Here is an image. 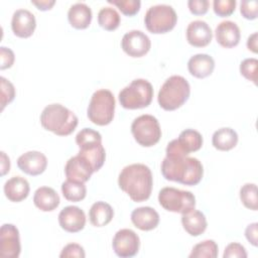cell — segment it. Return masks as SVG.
Masks as SVG:
<instances>
[{
    "label": "cell",
    "mask_w": 258,
    "mask_h": 258,
    "mask_svg": "<svg viewBox=\"0 0 258 258\" xmlns=\"http://www.w3.org/2000/svg\"><path fill=\"white\" fill-rule=\"evenodd\" d=\"M181 215V224L187 234L197 237L206 231L208 223L206 216L201 211L194 209Z\"/></svg>",
    "instance_id": "obj_24"
},
{
    "label": "cell",
    "mask_w": 258,
    "mask_h": 258,
    "mask_svg": "<svg viewBox=\"0 0 258 258\" xmlns=\"http://www.w3.org/2000/svg\"><path fill=\"white\" fill-rule=\"evenodd\" d=\"M5 197L14 203H19L25 200L30 191L28 181L21 176H13L4 183Z\"/></svg>",
    "instance_id": "obj_23"
},
{
    "label": "cell",
    "mask_w": 258,
    "mask_h": 258,
    "mask_svg": "<svg viewBox=\"0 0 258 258\" xmlns=\"http://www.w3.org/2000/svg\"><path fill=\"white\" fill-rule=\"evenodd\" d=\"M240 199L243 205L252 211H257L258 209V199H257V185L255 183H245L240 188Z\"/></svg>",
    "instance_id": "obj_32"
},
{
    "label": "cell",
    "mask_w": 258,
    "mask_h": 258,
    "mask_svg": "<svg viewBox=\"0 0 258 258\" xmlns=\"http://www.w3.org/2000/svg\"><path fill=\"white\" fill-rule=\"evenodd\" d=\"M190 86L181 76H171L161 86L157 101L165 111H173L181 107L189 98Z\"/></svg>",
    "instance_id": "obj_4"
},
{
    "label": "cell",
    "mask_w": 258,
    "mask_h": 258,
    "mask_svg": "<svg viewBox=\"0 0 258 258\" xmlns=\"http://www.w3.org/2000/svg\"><path fill=\"white\" fill-rule=\"evenodd\" d=\"M85 256H86V253L84 248L77 243H70L66 245L59 254L60 258H69V257L84 258Z\"/></svg>",
    "instance_id": "obj_38"
},
{
    "label": "cell",
    "mask_w": 258,
    "mask_h": 258,
    "mask_svg": "<svg viewBox=\"0 0 258 258\" xmlns=\"http://www.w3.org/2000/svg\"><path fill=\"white\" fill-rule=\"evenodd\" d=\"M202 134L194 129L180 132L177 139L171 140L166 146V156H187L190 152L198 151L203 146Z\"/></svg>",
    "instance_id": "obj_11"
},
{
    "label": "cell",
    "mask_w": 258,
    "mask_h": 258,
    "mask_svg": "<svg viewBox=\"0 0 258 258\" xmlns=\"http://www.w3.org/2000/svg\"><path fill=\"white\" fill-rule=\"evenodd\" d=\"M108 3L115 5L124 15H135L141 6L139 0H108Z\"/></svg>",
    "instance_id": "obj_34"
},
{
    "label": "cell",
    "mask_w": 258,
    "mask_h": 258,
    "mask_svg": "<svg viewBox=\"0 0 258 258\" xmlns=\"http://www.w3.org/2000/svg\"><path fill=\"white\" fill-rule=\"evenodd\" d=\"M119 102L125 109H141L148 107L153 98V87L144 79L133 80L119 93Z\"/></svg>",
    "instance_id": "obj_7"
},
{
    "label": "cell",
    "mask_w": 258,
    "mask_h": 258,
    "mask_svg": "<svg viewBox=\"0 0 258 258\" xmlns=\"http://www.w3.org/2000/svg\"><path fill=\"white\" fill-rule=\"evenodd\" d=\"M21 251L19 231L12 224H4L0 229V256L18 258Z\"/></svg>",
    "instance_id": "obj_14"
},
{
    "label": "cell",
    "mask_w": 258,
    "mask_h": 258,
    "mask_svg": "<svg viewBox=\"0 0 258 258\" xmlns=\"http://www.w3.org/2000/svg\"><path fill=\"white\" fill-rule=\"evenodd\" d=\"M213 38L210 25L204 20L191 21L186 27V40L195 47L207 46Z\"/></svg>",
    "instance_id": "obj_19"
},
{
    "label": "cell",
    "mask_w": 258,
    "mask_h": 258,
    "mask_svg": "<svg viewBox=\"0 0 258 258\" xmlns=\"http://www.w3.org/2000/svg\"><path fill=\"white\" fill-rule=\"evenodd\" d=\"M161 173L167 180L197 185L203 178L204 167L196 157L165 156L161 162Z\"/></svg>",
    "instance_id": "obj_2"
},
{
    "label": "cell",
    "mask_w": 258,
    "mask_h": 258,
    "mask_svg": "<svg viewBox=\"0 0 258 258\" xmlns=\"http://www.w3.org/2000/svg\"><path fill=\"white\" fill-rule=\"evenodd\" d=\"M213 146L221 151L233 149L238 143L237 132L230 127H223L214 132L212 137Z\"/></svg>",
    "instance_id": "obj_28"
},
{
    "label": "cell",
    "mask_w": 258,
    "mask_h": 258,
    "mask_svg": "<svg viewBox=\"0 0 258 258\" xmlns=\"http://www.w3.org/2000/svg\"><path fill=\"white\" fill-rule=\"evenodd\" d=\"M1 81V110H3L6 105L11 103L15 98V88L11 82H9L4 77L0 78Z\"/></svg>",
    "instance_id": "obj_36"
},
{
    "label": "cell",
    "mask_w": 258,
    "mask_h": 258,
    "mask_svg": "<svg viewBox=\"0 0 258 258\" xmlns=\"http://www.w3.org/2000/svg\"><path fill=\"white\" fill-rule=\"evenodd\" d=\"M257 67L258 60L254 57L245 58L240 63V73L248 81L257 85Z\"/></svg>",
    "instance_id": "obj_33"
},
{
    "label": "cell",
    "mask_w": 258,
    "mask_h": 258,
    "mask_svg": "<svg viewBox=\"0 0 258 258\" xmlns=\"http://www.w3.org/2000/svg\"><path fill=\"white\" fill-rule=\"evenodd\" d=\"M61 192L66 200L71 202H80L86 198L87 187L85 182L67 179L61 183Z\"/></svg>",
    "instance_id": "obj_29"
},
{
    "label": "cell",
    "mask_w": 258,
    "mask_h": 258,
    "mask_svg": "<svg viewBox=\"0 0 258 258\" xmlns=\"http://www.w3.org/2000/svg\"><path fill=\"white\" fill-rule=\"evenodd\" d=\"M224 258H246L247 252L243 245L240 243H230L224 251Z\"/></svg>",
    "instance_id": "obj_39"
},
{
    "label": "cell",
    "mask_w": 258,
    "mask_h": 258,
    "mask_svg": "<svg viewBox=\"0 0 258 258\" xmlns=\"http://www.w3.org/2000/svg\"><path fill=\"white\" fill-rule=\"evenodd\" d=\"M240 12L246 19L253 20L258 15V2L256 0H244L240 5Z\"/></svg>",
    "instance_id": "obj_37"
},
{
    "label": "cell",
    "mask_w": 258,
    "mask_h": 258,
    "mask_svg": "<svg viewBox=\"0 0 258 258\" xmlns=\"http://www.w3.org/2000/svg\"><path fill=\"white\" fill-rule=\"evenodd\" d=\"M115 105V98L110 90H97L92 95L87 109L88 118L96 125H108L114 118Z\"/></svg>",
    "instance_id": "obj_6"
},
{
    "label": "cell",
    "mask_w": 258,
    "mask_h": 258,
    "mask_svg": "<svg viewBox=\"0 0 258 258\" xmlns=\"http://www.w3.org/2000/svg\"><path fill=\"white\" fill-rule=\"evenodd\" d=\"M187 69L195 78L204 79L212 75L215 69V60L207 53H198L188 59Z\"/></svg>",
    "instance_id": "obj_22"
},
{
    "label": "cell",
    "mask_w": 258,
    "mask_h": 258,
    "mask_svg": "<svg viewBox=\"0 0 258 258\" xmlns=\"http://www.w3.org/2000/svg\"><path fill=\"white\" fill-rule=\"evenodd\" d=\"M98 23L105 30H115L120 24V15L112 7H103L98 13Z\"/></svg>",
    "instance_id": "obj_30"
},
{
    "label": "cell",
    "mask_w": 258,
    "mask_h": 258,
    "mask_svg": "<svg viewBox=\"0 0 258 258\" xmlns=\"http://www.w3.org/2000/svg\"><path fill=\"white\" fill-rule=\"evenodd\" d=\"M215 36L220 45L226 48H231L238 45L241 38V32L239 26L235 22L225 20L220 22L216 27Z\"/></svg>",
    "instance_id": "obj_20"
},
{
    "label": "cell",
    "mask_w": 258,
    "mask_h": 258,
    "mask_svg": "<svg viewBox=\"0 0 258 258\" xmlns=\"http://www.w3.org/2000/svg\"><path fill=\"white\" fill-rule=\"evenodd\" d=\"M159 205L166 211L184 214L196 208V197L191 191L166 186L159 190Z\"/></svg>",
    "instance_id": "obj_9"
},
{
    "label": "cell",
    "mask_w": 258,
    "mask_h": 258,
    "mask_svg": "<svg viewBox=\"0 0 258 258\" xmlns=\"http://www.w3.org/2000/svg\"><path fill=\"white\" fill-rule=\"evenodd\" d=\"M76 143L80 148L79 154L91 163L94 171H98L106 159V151L102 145L101 134L92 128H83L76 135Z\"/></svg>",
    "instance_id": "obj_5"
},
{
    "label": "cell",
    "mask_w": 258,
    "mask_h": 258,
    "mask_svg": "<svg viewBox=\"0 0 258 258\" xmlns=\"http://www.w3.org/2000/svg\"><path fill=\"white\" fill-rule=\"evenodd\" d=\"M257 36H258V33L254 32L247 39V47L249 50L253 51L254 53L257 52Z\"/></svg>",
    "instance_id": "obj_45"
},
{
    "label": "cell",
    "mask_w": 258,
    "mask_h": 258,
    "mask_svg": "<svg viewBox=\"0 0 258 258\" xmlns=\"http://www.w3.org/2000/svg\"><path fill=\"white\" fill-rule=\"evenodd\" d=\"M114 217L113 208L105 202H96L89 211V219L93 226L104 227L108 225Z\"/></svg>",
    "instance_id": "obj_27"
},
{
    "label": "cell",
    "mask_w": 258,
    "mask_h": 258,
    "mask_svg": "<svg viewBox=\"0 0 258 258\" xmlns=\"http://www.w3.org/2000/svg\"><path fill=\"white\" fill-rule=\"evenodd\" d=\"M177 21L175 10L167 4L150 6L145 13L144 23L148 31L154 34L166 33L173 29Z\"/></svg>",
    "instance_id": "obj_8"
},
{
    "label": "cell",
    "mask_w": 258,
    "mask_h": 258,
    "mask_svg": "<svg viewBox=\"0 0 258 258\" xmlns=\"http://www.w3.org/2000/svg\"><path fill=\"white\" fill-rule=\"evenodd\" d=\"M35 27V16L29 10L17 9L14 11L11 19V28L16 36L27 38L33 34Z\"/></svg>",
    "instance_id": "obj_18"
},
{
    "label": "cell",
    "mask_w": 258,
    "mask_h": 258,
    "mask_svg": "<svg viewBox=\"0 0 258 258\" xmlns=\"http://www.w3.org/2000/svg\"><path fill=\"white\" fill-rule=\"evenodd\" d=\"M58 223L61 229L70 233H77L86 225V215L77 206L64 207L58 214Z\"/></svg>",
    "instance_id": "obj_16"
},
{
    "label": "cell",
    "mask_w": 258,
    "mask_h": 258,
    "mask_svg": "<svg viewBox=\"0 0 258 258\" xmlns=\"http://www.w3.org/2000/svg\"><path fill=\"white\" fill-rule=\"evenodd\" d=\"M0 59H1L0 69L1 70L9 69L14 63V59H15L14 52L6 46H1L0 47Z\"/></svg>",
    "instance_id": "obj_40"
},
{
    "label": "cell",
    "mask_w": 258,
    "mask_h": 258,
    "mask_svg": "<svg viewBox=\"0 0 258 258\" xmlns=\"http://www.w3.org/2000/svg\"><path fill=\"white\" fill-rule=\"evenodd\" d=\"M94 169L91 163L81 154H77L71 157L64 166V173L67 179H71L79 182L88 181L92 174L94 173Z\"/></svg>",
    "instance_id": "obj_15"
},
{
    "label": "cell",
    "mask_w": 258,
    "mask_h": 258,
    "mask_svg": "<svg viewBox=\"0 0 258 258\" xmlns=\"http://www.w3.org/2000/svg\"><path fill=\"white\" fill-rule=\"evenodd\" d=\"M59 196L49 186L38 187L33 196V203L42 212H51L59 205Z\"/></svg>",
    "instance_id": "obj_25"
},
{
    "label": "cell",
    "mask_w": 258,
    "mask_h": 258,
    "mask_svg": "<svg viewBox=\"0 0 258 258\" xmlns=\"http://www.w3.org/2000/svg\"><path fill=\"white\" fill-rule=\"evenodd\" d=\"M236 0H214V12L221 17H227L233 14L236 8Z\"/></svg>",
    "instance_id": "obj_35"
},
{
    "label": "cell",
    "mask_w": 258,
    "mask_h": 258,
    "mask_svg": "<svg viewBox=\"0 0 258 258\" xmlns=\"http://www.w3.org/2000/svg\"><path fill=\"white\" fill-rule=\"evenodd\" d=\"M119 187L136 203L149 199L153 177L150 168L142 163H133L125 166L118 177Z\"/></svg>",
    "instance_id": "obj_1"
},
{
    "label": "cell",
    "mask_w": 258,
    "mask_h": 258,
    "mask_svg": "<svg viewBox=\"0 0 258 258\" xmlns=\"http://www.w3.org/2000/svg\"><path fill=\"white\" fill-rule=\"evenodd\" d=\"M245 236L249 243L256 247L258 245V223L248 225L245 230Z\"/></svg>",
    "instance_id": "obj_42"
},
{
    "label": "cell",
    "mask_w": 258,
    "mask_h": 258,
    "mask_svg": "<svg viewBox=\"0 0 258 258\" xmlns=\"http://www.w3.org/2000/svg\"><path fill=\"white\" fill-rule=\"evenodd\" d=\"M218 245L214 240H205L194 246L189 258H216L218 256Z\"/></svg>",
    "instance_id": "obj_31"
},
{
    "label": "cell",
    "mask_w": 258,
    "mask_h": 258,
    "mask_svg": "<svg viewBox=\"0 0 258 258\" xmlns=\"http://www.w3.org/2000/svg\"><path fill=\"white\" fill-rule=\"evenodd\" d=\"M121 47L129 56L141 57L149 51L151 47V41L144 32L141 30L133 29L123 35L121 40Z\"/></svg>",
    "instance_id": "obj_13"
},
{
    "label": "cell",
    "mask_w": 258,
    "mask_h": 258,
    "mask_svg": "<svg viewBox=\"0 0 258 258\" xmlns=\"http://www.w3.org/2000/svg\"><path fill=\"white\" fill-rule=\"evenodd\" d=\"M189 11L195 15H204L208 12L209 1L208 0H189L187 2Z\"/></svg>",
    "instance_id": "obj_41"
},
{
    "label": "cell",
    "mask_w": 258,
    "mask_h": 258,
    "mask_svg": "<svg viewBox=\"0 0 258 258\" xmlns=\"http://www.w3.org/2000/svg\"><path fill=\"white\" fill-rule=\"evenodd\" d=\"M78 123L79 120L76 114L60 104H50L40 114L41 126L58 136L72 134Z\"/></svg>",
    "instance_id": "obj_3"
},
{
    "label": "cell",
    "mask_w": 258,
    "mask_h": 258,
    "mask_svg": "<svg viewBox=\"0 0 258 258\" xmlns=\"http://www.w3.org/2000/svg\"><path fill=\"white\" fill-rule=\"evenodd\" d=\"M131 132L135 141L144 147L155 145L161 137V129L158 120L149 114L135 118L131 124Z\"/></svg>",
    "instance_id": "obj_10"
},
{
    "label": "cell",
    "mask_w": 258,
    "mask_h": 258,
    "mask_svg": "<svg viewBox=\"0 0 258 258\" xmlns=\"http://www.w3.org/2000/svg\"><path fill=\"white\" fill-rule=\"evenodd\" d=\"M133 225L141 231H151L159 224V215L151 207H140L131 213Z\"/></svg>",
    "instance_id": "obj_21"
},
{
    "label": "cell",
    "mask_w": 258,
    "mask_h": 258,
    "mask_svg": "<svg viewBox=\"0 0 258 258\" xmlns=\"http://www.w3.org/2000/svg\"><path fill=\"white\" fill-rule=\"evenodd\" d=\"M17 165L21 171L35 176L41 174L47 166L46 156L40 151H27L21 154L17 159Z\"/></svg>",
    "instance_id": "obj_17"
},
{
    "label": "cell",
    "mask_w": 258,
    "mask_h": 258,
    "mask_svg": "<svg viewBox=\"0 0 258 258\" xmlns=\"http://www.w3.org/2000/svg\"><path fill=\"white\" fill-rule=\"evenodd\" d=\"M55 1L54 0H40V1H32L31 0V4L35 5L37 7V9L41 10V11H46L51 9V7L54 5Z\"/></svg>",
    "instance_id": "obj_43"
},
{
    "label": "cell",
    "mask_w": 258,
    "mask_h": 258,
    "mask_svg": "<svg viewBox=\"0 0 258 258\" xmlns=\"http://www.w3.org/2000/svg\"><path fill=\"white\" fill-rule=\"evenodd\" d=\"M112 247L115 254L121 258L133 257L139 251V236L131 229H121L115 234Z\"/></svg>",
    "instance_id": "obj_12"
},
{
    "label": "cell",
    "mask_w": 258,
    "mask_h": 258,
    "mask_svg": "<svg viewBox=\"0 0 258 258\" xmlns=\"http://www.w3.org/2000/svg\"><path fill=\"white\" fill-rule=\"evenodd\" d=\"M1 155V175H5L7 172H9L10 169V159L6 155L4 151L0 152Z\"/></svg>",
    "instance_id": "obj_44"
},
{
    "label": "cell",
    "mask_w": 258,
    "mask_h": 258,
    "mask_svg": "<svg viewBox=\"0 0 258 258\" xmlns=\"http://www.w3.org/2000/svg\"><path fill=\"white\" fill-rule=\"evenodd\" d=\"M68 19L74 28L85 29L91 24L92 10L85 3H75L68 11Z\"/></svg>",
    "instance_id": "obj_26"
}]
</instances>
